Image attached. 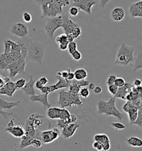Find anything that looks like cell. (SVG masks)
I'll use <instances>...</instances> for the list:
<instances>
[{"mask_svg":"<svg viewBox=\"0 0 142 151\" xmlns=\"http://www.w3.org/2000/svg\"><path fill=\"white\" fill-rule=\"evenodd\" d=\"M126 15L125 11L122 7H117L112 11L111 18L115 22H121L122 21Z\"/></svg>","mask_w":142,"mask_h":151,"instance_id":"20","label":"cell"},{"mask_svg":"<svg viewBox=\"0 0 142 151\" xmlns=\"http://www.w3.org/2000/svg\"><path fill=\"white\" fill-rule=\"evenodd\" d=\"M69 84H74L77 85L79 87L81 88H83V87H86L89 85V84H90V82L87 80H77L75 79L72 80V81H69Z\"/></svg>","mask_w":142,"mask_h":151,"instance_id":"31","label":"cell"},{"mask_svg":"<svg viewBox=\"0 0 142 151\" xmlns=\"http://www.w3.org/2000/svg\"><path fill=\"white\" fill-rule=\"evenodd\" d=\"M134 125H136L141 128L142 133V106L138 108V116L136 121L134 123Z\"/></svg>","mask_w":142,"mask_h":151,"instance_id":"32","label":"cell"},{"mask_svg":"<svg viewBox=\"0 0 142 151\" xmlns=\"http://www.w3.org/2000/svg\"><path fill=\"white\" fill-rule=\"evenodd\" d=\"M69 53L71 55L72 54L77 50V44L75 41H73L69 43L68 45Z\"/></svg>","mask_w":142,"mask_h":151,"instance_id":"37","label":"cell"},{"mask_svg":"<svg viewBox=\"0 0 142 151\" xmlns=\"http://www.w3.org/2000/svg\"><path fill=\"white\" fill-rule=\"evenodd\" d=\"M15 124H14V119H12L10 122L8 123L7 124V127H12L14 126Z\"/></svg>","mask_w":142,"mask_h":151,"instance_id":"59","label":"cell"},{"mask_svg":"<svg viewBox=\"0 0 142 151\" xmlns=\"http://www.w3.org/2000/svg\"><path fill=\"white\" fill-rule=\"evenodd\" d=\"M69 74V71L67 70H63L62 72H59L57 73V76H59L61 77L64 79H66Z\"/></svg>","mask_w":142,"mask_h":151,"instance_id":"50","label":"cell"},{"mask_svg":"<svg viewBox=\"0 0 142 151\" xmlns=\"http://www.w3.org/2000/svg\"><path fill=\"white\" fill-rule=\"evenodd\" d=\"M58 103L61 108H71L73 106L81 107L83 105L79 95H73L64 90L59 93Z\"/></svg>","mask_w":142,"mask_h":151,"instance_id":"4","label":"cell"},{"mask_svg":"<svg viewBox=\"0 0 142 151\" xmlns=\"http://www.w3.org/2000/svg\"><path fill=\"white\" fill-rule=\"evenodd\" d=\"M35 85H36V87L39 89V90H41L42 88H43L44 85L41 83V82H39V80H36V83H35Z\"/></svg>","mask_w":142,"mask_h":151,"instance_id":"58","label":"cell"},{"mask_svg":"<svg viewBox=\"0 0 142 151\" xmlns=\"http://www.w3.org/2000/svg\"><path fill=\"white\" fill-rule=\"evenodd\" d=\"M70 119H71V121L72 123H73L77 122V120H78V118L76 116V115L73 114V113H71Z\"/></svg>","mask_w":142,"mask_h":151,"instance_id":"56","label":"cell"},{"mask_svg":"<svg viewBox=\"0 0 142 151\" xmlns=\"http://www.w3.org/2000/svg\"><path fill=\"white\" fill-rule=\"evenodd\" d=\"M111 1V0H101V1H100V7L102 9H104L105 8L106 6Z\"/></svg>","mask_w":142,"mask_h":151,"instance_id":"54","label":"cell"},{"mask_svg":"<svg viewBox=\"0 0 142 151\" xmlns=\"http://www.w3.org/2000/svg\"><path fill=\"white\" fill-rule=\"evenodd\" d=\"M68 71H69V74L66 79L68 81H72L74 79V73L72 72L71 68L68 69Z\"/></svg>","mask_w":142,"mask_h":151,"instance_id":"51","label":"cell"},{"mask_svg":"<svg viewBox=\"0 0 142 151\" xmlns=\"http://www.w3.org/2000/svg\"><path fill=\"white\" fill-rule=\"evenodd\" d=\"M27 64V60L22 58L12 63L9 64L5 70H9L10 78H14L17 74L25 73V67Z\"/></svg>","mask_w":142,"mask_h":151,"instance_id":"7","label":"cell"},{"mask_svg":"<svg viewBox=\"0 0 142 151\" xmlns=\"http://www.w3.org/2000/svg\"><path fill=\"white\" fill-rule=\"evenodd\" d=\"M44 116L41 115H39V113H33L29 116L27 121H26V123L35 130H38L41 126L44 124Z\"/></svg>","mask_w":142,"mask_h":151,"instance_id":"12","label":"cell"},{"mask_svg":"<svg viewBox=\"0 0 142 151\" xmlns=\"http://www.w3.org/2000/svg\"><path fill=\"white\" fill-rule=\"evenodd\" d=\"M94 141L100 143L103 146V151H108L111 148V142L109 137L104 133L96 134L94 136Z\"/></svg>","mask_w":142,"mask_h":151,"instance_id":"13","label":"cell"},{"mask_svg":"<svg viewBox=\"0 0 142 151\" xmlns=\"http://www.w3.org/2000/svg\"><path fill=\"white\" fill-rule=\"evenodd\" d=\"M97 106V112L99 114L103 113L108 116H113L119 120H122L124 118L122 113L116 107L115 97H112L107 101L99 99Z\"/></svg>","mask_w":142,"mask_h":151,"instance_id":"1","label":"cell"},{"mask_svg":"<svg viewBox=\"0 0 142 151\" xmlns=\"http://www.w3.org/2000/svg\"><path fill=\"white\" fill-rule=\"evenodd\" d=\"M39 80L44 86H46L47 84V83H49V80L46 77H42L39 78Z\"/></svg>","mask_w":142,"mask_h":151,"instance_id":"53","label":"cell"},{"mask_svg":"<svg viewBox=\"0 0 142 151\" xmlns=\"http://www.w3.org/2000/svg\"><path fill=\"white\" fill-rule=\"evenodd\" d=\"M42 17H54L64 13L63 7L55 1L49 2L41 5Z\"/></svg>","mask_w":142,"mask_h":151,"instance_id":"6","label":"cell"},{"mask_svg":"<svg viewBox=\"0 0 142 151\" xmlns=\"http://www.w3.org/2000/svg\"><path fill=\"white\" fill-rule=\"evenodd\" d=\"M117 78L115 75H111L108 77L107 80V84L108 86L114 84L115 80L116 79V78Z\"/></svg>","mask_w":142,"mask_h":151,"instance_id":"48","label":"cell"},{"mask_svg":"<svg viewBox=\"0 0 142 151\" xmlns=\"http://www.w3.org/2000/svg\"><path fill=\"white\" fill-rule=\"evenodd\" d=\"M93 148L98 151H103V146L98 142L94 141L92 145Z\"/></svg>","mask_w":142,"mask_h":151,"instance_id":"49","label":"cell"},{"mask_svg":"<svg viewBox=\"0 0 142 151\" xmlns=\"http://www.w3.org/2000/svg\"><path fill=\"white\" fill-rule=\"evenodd\" d=\"M16 90L17 89L15 83L10 81L0 89V95H5L9 97H11Z\"/></svg>","mask_w":142,"mask_h":151,"instance_id":"17","label":"cell"},{"mask_svg":"<svg viewBox=\"0 0 142 151\" xmlns=\"http://www.w3.org/2000/svg\"><path fill=\"white\" fill-rule=\"evenodd\" d=\"M9 64V61L5 54H2L0 55V69L2 70H5Z\"/></svg>","mask_w":142,"mask_h":151,"instance_id":"30","label":"cell"},{"mask_svg":"<svg viewBox=\"0 0 142 151\" xmlns=\"http://www.w3.org/2000/svg\"><path fill=\"white\" fill-rule=\"evenodd\" d=\"M74 79L77 80H85L88 77L87 72L83 68L77 69L74 72Z\"/></svg>","mask_w":142,"mask_h":151,"instance_id":"26","label":"cell"},{"mask_svg":"<svg viewBox=\"0 0 142 151\" xmlns=\"http://www.w3.org/2000/svg\"><path fill=\"white\" fill-rule=\"evenodd\" d=\"M26 83H27L26 80H25V79H23V78H21L18 80H17L16 82V83H15L17 90H21V89L22 90V88H24Z\"/></svg>","mask_w":142,"mask_h":151,"instance_id":"36","label":"cell"},{"mask_svg":"<svg viewBox=\"0 0 142 151\" xmlns=\"http://www.w3.org/2000/svg\"><path fill=\"white\" fill-rule=\"evenodd\" d=\"M63 18H64V22H63V26L62 28L64 29V33L66 35H69L71 34L73 32L74 29L78 26V24L74 22L72 20H71L69 17V15L68 13H66L64 12L62 13Z\"/></svg>","mask_w":142,"mask_h":151,"instance_id":"11","label":"cell"},{"mask_svg":"<svg viewBox=\"0 0 142 151\" xmlns=\"http://www.w3.org/2000/svg\"><path fill=\"white\" fill-rule=\"evenodd\" d=\"M5 130L15 138H22L25 135V130L20 124L12 127H6Z\"/></svg>","mask_w":142,"mask_h":151,"instance_id":"14","label":"cell"},{"mask_svg":"<svg viewBox=\"0 0 142 151\" xmlns=\"http://www.w3.org/2000/svg\"><path fill=\"white\" fill-rule=\"evenodd\" d=\"M95 87H96V85H94V83H90V84L88 85V89L91 90H93Z\"/></svg>","mask_w":142,"mask_h":151,"instance_id":"60","label":"cell"},{"mask_svg":"<svg viewBox=\"0 0 142 151\" xmlns=\"http://www.w3.org/2000/svg\"><path fill=\"white\" fill-rule=\"evenodd\" d=\"M45 52L46 48L43 43L34 40L29 42L28 47L27 58L30 61L42 63Z\"/></svg>","mask_w":142,"mask_h":151,"instance_id":"3","label":"cell"},{"mask_svg":"<svg viewBox=\"0 0 142 151\" xmlns=\"http://www.w3.org/2000/svg\"><path fill=\"white\" fill-rule=\"evenodd\" d=\"M133 85L136 86V87H138V86H142V81L141 79H136L133 83Z\"/></svg>","mask_w":142,"mask_h":151,"instance_id":"52","label":"cell"},{"mask_svg":"<svg viewBox=\"0 0 142 151\" xmlns=\"http://www.w3.org/2000/svg\"><path fill=\"white\" fill-rule=\"evenodd\" d=\"M71 123H72L71 122L70 117H69L68 119H64V120L59 119L57 123V125L60 128L63 129L65 127L67 126Z\"/></svg>","mask_w":142,"mask_h":151,"instance_id":"34","label":"cell"},{"mask_svg":"<svg viewBox=\"0 0 142 151\" xmlns=\"http://www.w3.org/2000/svg\"><path fill=\"white\" fill-rule=\"evenodd\" d=\"M0 115L4 117L5 120H7V119H9V117L12 116L14 115V113L13 112H6V111H4L2 109H1L0 108Z\"/></svg>","mask_w":142,"mask_h":151,"instance_id":"47","label":"cell"},{"mask_svg":"<svg viewBox=\"0 0 142 151\" xmlns=\"http://www.w3.org/2000/svg\"><path fill=\"white\" fill-rule=\"evenodd\" d=\"M42 142L41 141V140L39 138H34L31 141V146L34 147L36 148H39L42 146Z\"/></svg>","mask_w":142,"mask_h":151,"instance_id":"38","label":"cell"},{"mask_svg":"<svg viewBox=\"0 0 142 151\" xmlns=\"http://www.w3.org/2000/svg\"><path fill=\"white\" fill-rule=\"evenodd\" d=\"M61 135L59 128L54 127L52 130L41 131V140L44 144H49L57 140Z\"/></svg>","mask_w":142,"mask_h":151,"instance_id":"8","label":"cell"},{"mask_svg":"<svg viewBox=\"0 0 142 151\" xmlns=\"http://www.w3.org/2000/svg\"><path fill=\"white\" fill-rule=\"evenodd\" d=\"M11 81L9 77H5L2 75H0V89L2 88L6 83H9Z\"/></svg>","mask_w":142,"mask_h":151,"instance_id":"42","label":"cell"},{"mask_svg":"<svg viewBox=\"0 0 142 151\" xmlns=\"http://www.w3.org/2000/svg\"><path fill=\"white\" fill-rule=\"evenodd\" d=\"M134 48L125 43L120 47L114 63L121 66H127L134 61Z\"/></svg>","mask_w":142,"mask_h":151,"instance_id":"2","label":"cell"},{"mask_svg":"<svg viewBox=\"0 0 142 151\" xmlns=\"http://www.w3.org/2000/svg\"><path fill=\"white\" fill-rule=\"evenodd\" d=\"M71 116V113L68 110L66 109L65 108H61L60 115H59V118L60 120H64L68 119Z\"/></svg>","mask_w":142,"mask_h":151,"instance_id":"35","label":"cell"},{"mask_svg":"<svg viewBox=\"0 0 142 151\" xmlns=\"http://www.w3.org/2000/svg\"><path fill=\"white\" fill-rule=\"evenodd\" d=\"M111 126L114 129L117 130H123L126 128V126L121 122H112Z\"/></svg>","mask_w":142,"mask_h":151,"instance_id":"40","label":"cell"},{"mask_svg":"<svg viewBox=\"0 0 142 151\" xmlns=\"http://www.w3.org/2000/svg\"><path fill=\"white\" fill-rule=\"evenodd\" d=\"M89 90L88 88L87 87H83L81 88L80 90V91L79 93V95L84 99H87L89 96Z\"/></svg>","mask_w":142,"mask_h":151,"instance_id":"39","label":"cell"},{"mask_svg":"<svg viewBox=\"0 0 142 151\" xmlns=\"http://www.w3.org/2000/svg\"><path fill=\"white\" fill-rule=\"evenodd\" d=\"M21 101H18L16 102H9L6 101L4 99L0 98V108L2 110L7 109L10 110L13 107H16L20 105Z\"/></svg>","mask_w":142,"mask_h":151,"instance_id":"22","label":"cell"},{"mask_svg":"<svg viewBox=\"0 0 142 151\" xmlns=\"http://www.w3.org/2000/svg\"><path fill=\"white\" fill-rule=\"evenodd\" d=\"M80 125L78 122L71 123L62 129V135L64 138H69L73 136L76 130L79 128Z\"/></svg>","mask_w":142,"mask_h":151,"instance_id":"16","label":"cell"},{"mask_svg":"<svg viewBox=\"0 0 142 151\" xmlns=\"http://www.w3.org/2000/svg\"><path fill=\"white\" fill-rule=\"evenodd\" d=\"M36 82V80L34 79L33 76H31L29 82L26 84L24 88L22 89L26 95L31 96L36 95V90L34 87Z\"/></svg>","mask_w":142,"mask_h":151,"instance_id":"21","label":"cell"},{"mask_svg":"<svg viewBox=\"0 0 142 151\" xmlns=\"http://www.w3.org/2000/svg\"><path fill=\"white\" fill-rule=\"evenodd\" d=\"M97 4V1L96 0H78L77 3L73 4V5L85 13L91 15L92 13V7Z\"/></svg>","mask_w":142,"mask_h":151,"instance_id":"10","label":"cell"},{"mask_svg":"<svg viewBox=\"0 0 142 151\" xmlns=\"http://www.w3.org/2000/svg\"><path fill=\"white\" fill-rule=\"evenodd\" d=\"M55 42L57 45H61V44H69V42L67 38V36L65 33L60 34L58 35L56 39Z\"/></svg>","mask_w":142,"mask_h":151,"instance_id":"29","label":"cell"},{"mask_svg":"<svg viewBox=\"0 0 142 151\" xmlns=\"http://www.w3.org/2000/svg\"><path fill=\"white\" fill-rule=\"evenodd\" d=\"M122 109L124 111L127 113L128 115L137 113L138 111V108L134 106L129 101L126 102V103L123 105Z\"/></svg>","mask_w":142,"mask_h":151,"instance_id":"25","label":"cell"},{"mask_svg":"<svg viewBox=\"0 0 142 151\" xmlns=\"http://www.w3.org/2000/svg\"><path fill=\"white\" fill-rule=\"evenodd\" d=\"M79 11L78 7L76 6H72L70 8L69 10V13L72 17H76L77 15H78Z\"/></svg>","mask_w":142,"mask_h":151,"instance_id":"45","label":"cell"},{"mask_svg":"<svg viewBox=\"0 0 142 151\" xmlns=\"http://www.w3.org/2000/svg\"><path fill=\"white\" fill-rule=\"evenodd\" d=\"M71 56L72 59L76 61H79L82 58V54L81 53V52L78 50H77L76 52H74V53L72 54Z\"/></svg>","mask_w":142,"mask_h":151,"instance_id":"44","label":"cell"},{"mask_svg":"<svg viewBox=\"0 0 142 151\" xmlns=\"http://www.w3.org/2000/svg\"><path fill=\"white\" fill-rule=\"evenodd\" d=\"M126 83L125 82V80L123 78L119 77V78H116L114 82V84L119 88L123 86L126 84Z\"/></svg>","mask_w":142,"mask_h":151,"instance_id":"43","label":"cell"},{"mask_svg":"<svg viewBox=\"0 0 142 151\" xmlns=\"http://www.w3.org/2000/svg\"><path fill=\"white\" fill-rule=\"evenodd\" d=\"M69 91L73 95H79L80 90L82 88L79 87L77 85L74 84H70L69 86Z\"/></svg>","mask_w":142,"mask_h":151,"instance_id":"33","label":"cell"},{"mask_svg":"<svg viewBox=\"0 0 142 151\" xmlns=\"http://www.w3.org/2000/svg\"><path fill=\"white\" fill-rule=\"evenodd\" d=\"M93 91H94V92L95 94H101V93H102V88L101 87V86H96L95 88H94V89L93 90Z\"/></svg>","mask_w":142,"mask_h":151,"instance_id":"57","label":"cell"},{"mask_svg":"<svg viewBox=\"0 0 142 151\" xmlns=\"http://www.w3.org/2000/svg\"><path fill=\"white\" fill-rule=\"evenodd\" d=\"M21 138H22V140L20 142V148L24 149L25 148L31 146V141L34 138L29 136L28 135H25Z\"/></svg>","mask_w":142,"mask_h":151,"instance_id":"28","label":"cell"},{"mask_svg":"<svg viewBox=\"0 0 142 151\" xmlns=\"http://www.w3.org/2000/svg\"><path fill=\"white\" fill-rule=\"evenodd\" d=\"M129 12L134 18H142V0L131 5Z\"/></svg>","mask_w":142,"mask_h":151,"instance_id":"15","label":"cell"},{"mask_svg":"<svg viewBox=\"0 0 142 151\" xmlns=\"http://www.w3.org/2000/svg\"><path fill=\"white\" fill-rule=\"evenodd\" d=\"M133 86L132 83H126L123 86L118 88V90L115 98H121L123 100H126L127 95L132 91Z\"/></svg>","mask_w":142,"mask_h":151,"instance_id":"18","label":"cell"},{"mask_svg":"<svg viewBox=\"0 0 142 151\" xmlns=\"http://www.w3.org/2000/svg\"><path fill=\"white\" fill-rule=\"evenodd\" d=\"M10 32L12 35L20 39L25 38L29 34L27 26L21 22H17L13 24L11 28Z\"/></svg>","mask_w":142,"mask_h":151,"instance_id":"9","label":"cell"},{"mask_svg":"<svg viewBox=\"0 0 142 151\" xmlns=\"http://www.w3.org/2000/svg\"><path fill=\"white\" fill-rule=\"evenodd\" d=\"M108 91L112 95V96L113 97H115V96L117 93L118 88L115 84H113V85L108 86Z\"/></svg>","mask_w":142,"mask_h":151,"instance_id":"41","label":"cell"},{"mask_svg":"<svg viewBox=\"0 0 142 151\" xmlns=\"http://www.w3.org/2000/svg\"><path fill=\"white\" fill-rule=\"evenodd\" d=\"M16 151V150H15V151Z\"/></svg>","mask_w":142,"mask_h":151,"instance_id":"61","label":"cell"},{"mask_svg":"<svg viewBox=\"0 0 142 151\" xmlns=\"http://www.w3.org/2000/svg\"><path fill=\"white\" fill-rule=\"evenodd\" d=\"M57 78L58 82L54 84L56 90L63 88H69L70 85L69 81L67 80L66 79H64L59 76H57Z\"/></svg>","mask_w":142,"mask_h":151,"instance_id":"27","label":"cell"},{"mask_svg":"<svg viewBox=\"0 0 142 151\" xmlns=\"http://www.w3.org/2000/svg\"><path fill=\"white\" fill-rule=\"evenodd\" d=\"M40 91L42 94H49L48 86H44L43 88L40 90Z\"/></svg>","mask_w":142,"mask_h":151,"instance_id":"55","label":"cell"},{"mask_svg":"<svg viewBox=\"0 0 142 151\" xmlns=\"http://www.w3.org/2000/svg\"><path fill=\"white\" fill-rule=\"evenodd\" d=\"M63 22L64 18L62 14L54 17H51L47 20L44 26V30L50 39H54L55 32L57 29L62 27Z\"/></svg>","mask_w":142,"mask_h":151,"instance_id":"5","label":"cell"},{"mask_svg":"<svg viewBox=\"0 0 142 151\" xmlns=\"http://www.w3.org/2000/svg\"><path fill=\"white\" fill-rule=\"evenodd\" d=\"M61 108V107H49L47 111V117L52 120H59V118Z\"/></svg>","mask_w":142,"mask_h":151,"instance_id":"23","label":"cell"},{"mask_svg":"<svg viewBox=\"0 0 142 151\" xmlns=\"http://www.w3.org/2000/svg\"><path fill=\"white\" fill-rule=\"evenodd\" d=\"M49 94H42L39 95H32L31 96L30 99L33 102H40L43 105H44V107L49 108L51 107V104H49L48 99Z\"/></svg>","mask_w":142,"mask_h":151,"instance_id":"19","label":"cell"},{"mask_svg":"<svg viewBox=\"0 0 142 151\" xmlns=\"http://www.w3.org/2000/svg\"><path fill=\"white\" fill-rule=\"evenodd\" d=\"M128 144L133 147H142V140L137 137H129L126 138Z\"/></svg>","mask_w":142,"mask_h":151,"instance_id":"24","label":"cell"},{"mask_svg":"<svg viewBox=\"0 0 142 151\" xmlns=\"http://www.w3.org/2000/svg\"><path fill=\"white\" fill-rule=\"evenodd\" d=\"M22 17H23L24 21H25V22H27V23L31 22L32 21V16L29 13L27 12H25L23 13Z\"/></svg>","mask_w":142,"mask_h":151,"instance_id":"46","label":"cell"}]
</instances>
